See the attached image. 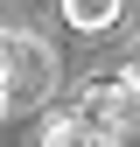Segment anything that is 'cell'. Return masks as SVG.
Masks as SVG:
<instances>
[{
  "label": "cell",
  "instance_id": "obj_1",
  "mask_svg": "<svg viewBox=\"0 0 140 147\" xmlns=\"http://www.w3.org/2000/svg\"><path fill=\"white\" fill-rule=\"evenodd\" d=\"M0 84H7V112L14 105H42L56 91V56L42 35L28 28H0Z\"/></svg>",
  "mask_w": 140,
  "mask_h": 147
},
{
  "label": "cell",
  "instance_id": "obj_2",
  "mask_svg": "<svg viewBox=\"0 0 140 147\" xmlns=\"http://www.w3.org/2000/svg\"><path fill=\"white\" fill-rule=\"evenodd\" d=\"M63 21L77 35H105V28L126 21V0H63Z\"/></svg>",
  "mask_w": 140,
  "mask_h": 147
},
{
  "label": "cell",
  "instance_id": "obj_3",
  "mask_svg": "<svg viewBox=\"0 0 140 147\" xmlns=\"http://www.w3.org/2000/svg\"><path fill=\"white\" fill-rule=\"evenodd\" d=\"M35 147H105V140H98L91 126H84V119H77V112L63 105V112H49V119H42V133H35Z\"/></svg>",
  "mask_w": 140,
  "mask_h": 147
},
{
  "label": "cell",
  "instance_id": "obj_4",
  "mask_svg": "<svg viewBox=\"0 0 140 147\" xmlns=\"http://www.w3.org/2000/svg\"><path fill=\"white\" fill-rule=\"evenodd\" d=\"M126 84H140V49H133V63H126Z\"/></svg>",
  "mask_w": 140,
  "mask_h": 147
},
{
  "label": "cell",
  "instance_id": "obj_5",
  "mask_svg": "<svg viewBox=\"0 0 140 147\" xmlns=\"http://www.w3.org/2000/svg\"><path fill=\"white\" fill-rule=\"evenodd\" d=\"M0 119H7V84H0Z\"/></svg>",
  "mask_w": 140,
  "mask_h": 147
}]
</instances>
